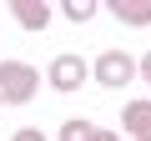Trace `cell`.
I'll list each match as a JSON object with an SVG mask.
<instances>
[{"label": "cell", "mask_w": 151, "mask_h": 141, "mask_svg": "<svg viewBox=\"0 0 151 141\" xmlns=\"http://www.w3.org/2000/svg\"><path fill=\"white\" fill-rule=\"evenodd\" d=\"M91 76H96V86H131L136 60H131L126 50H101V55L91 60Z\"/></svg>", "instance_id": "cell-2"}, {"label": "cell", "mask_w": 151, "mask_h": 141, "mask_svg": "<svg viewBox=\"0 0 151 141\" xmlns=\"http://www.w3.org/2000/svg\"><path fill=\"white\" fill-rule=\"evenodd\" d=\"M101 141H121V136H116V131H101Z\"/></svg>", "instance_id": "cell-11"}, {"label": "cell", "mask_w": 151, "mask_h": 141, "mask_svg": "<svg viewBox=\"0 0 151 141\" xmlns=\"http://www.w3.org/2000/svg\"><path fill=\"white\" fill-rule=\"evenodd\" d=\"M55 141H101V126L86 121V116H70V121H60V136Z\"/></svg>", "instance_id": "cell-7"}, {"label": "cell", "mask_w": 151, "mask_h": 141, "mask_svg": "<svg viewBox=\"0 0 151 141\" xmlns=\"http://www.w3.org/2000/svg\"><path fill=\"white\" fill-rule=\"evenodd\" d=\"M136 70H141V81H146V86H151V50H146V55H141V60H136Z\"/></svg>", "instance_id": "cell-10"}, {"label": "cell", "mask_w": 151, "mask_h": 141, "mask_svg": "<svg viewBox=\"0 0 151 141\" xmlns=\"http://www.w3.org/2000/svg\"><path fill=\"white\" fill-rule=\"evenodd\" d=\"M0 106H5V101H0Z\"/></svg>", "instance_id": "cell-12"}, {"label": "cell", "mask_w": 151, "mask_h": 141, "mask_svg": "<svg viewBox=\"0 0 151 141\" xmlns=\"http://www.w3.org/2000/svg\"><path fill=\"white\" fill-rule=\"evenodd\" d=\"M10 15L25 30H45L50 25V5H45V0H10Z\"/></svg>", "instance_id": "cell-5"}, {"label": "cell", "mask_w": 151, "mask_h": 141, "mask_svg": "<svg viewBox=\"0 0 151 141\" xmlns=\"http://www.w3.org/2000/svg\"><path fill=\"white\" fill-rule=\"evenodd\" d=\"M121 25H151V0H111Z\"/></svg>", "instance_id": "cell-6"}, {"label": "cell", "mask_w": 151, "mask_h": 141, "mask_svg": "<svg viewBox=\"0 0 151 141\" xmlns=\"http://www.w3.org/2000/svg\"><path fill=\"white\" fill-rule=\"evenodd\" d=\"M45 81H50L55 91H81V86L91 81V65H86L81 55H76V50H65V55H55V60H50Z\"/></svg>", "instance_id": "cell-3"}, {"label": "cell", "mask_w": 151, "mask_h": 141, "mask_svg": "<svg viewBox=\"0 0 151 141\" xmlns=\"http://www.w3.org/2000/svg\"><path fill=\"white\" fill-rule=\"evenodd\" d=\"M35 91H40V70L35 65L0 60V101L5 106H25V101H35Z\"/></svg>", "instance_id": "cell-1"}, {"label": "cell", "mask_w": 151, "mask_h": 141, "mask_svg": "<svg viewBox=\"0 0 151 141\" xmlns=\"http://www.w3.org/2000/svg\"><path fill=\"white\" fill-rule=\"evenodd\" d=\"M65 15L70 20H91L96 15V0H65Z\"/></svg>", "instance_id": "cell-8"}, {"label": "cell", "mask_w": 151, "mask_h": 141, "mask_svg": "<svg viewBox=\"0 0 151 141\" xmlns=\"http://www.w3.org/2000/svg\"><path fill=\"white\" fill-rule=\"evenodd\" d=\"M10 141H45V136H40V131H35V126H20V131H15V136H10Z\"/></svg>", "instance_id": "cell-9"}, {"label": "cell", "mask_w": 151, "mask_h": 141, "mask_svg": "<svg viewBox=\"0 0 151 141\" xmlns=\"http://www.w3.org/2000/svg\"><path fill=\"white\" fill-rule=\"evenodd\" d=\"M121 126H126L131 141H151V101H131L121 111Z\"/></svg>", "instance_id": "cell-4"}]
</instances>
